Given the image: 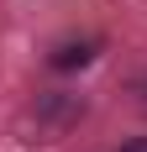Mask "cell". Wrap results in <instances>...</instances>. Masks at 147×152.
Listing matches in <instances>:
<instances>
[{
	"instance_id": "1",
	"label": "cell",
	"mask_w": 147,
	"mask_h": 152,
	"mask_svg": "<svg viewBox=\"0 0 147 152\" xmlns=\"http://www.w3.org/2000/svg\"><path fill=\"white\" fill-rule=\"evenodd\" d=\"M74 63H89V42H79V47H58V53H53V68H74Z\"/></svg>"
},
{
	"instance_id": "2",
	"label": "cell",
	"mask_w": 147,
	"mask_h": 152,
	"mask_svg": "<svg viewBox=\"0 0 147 152\" xmlns=\"http://www.w3.org/2000/svg\"><path fill=\"white\" fill-rule=\"evenodd\" d=\"M116 152H147V137H132V142H121Z\"/></svg>"
}]
</instances>
